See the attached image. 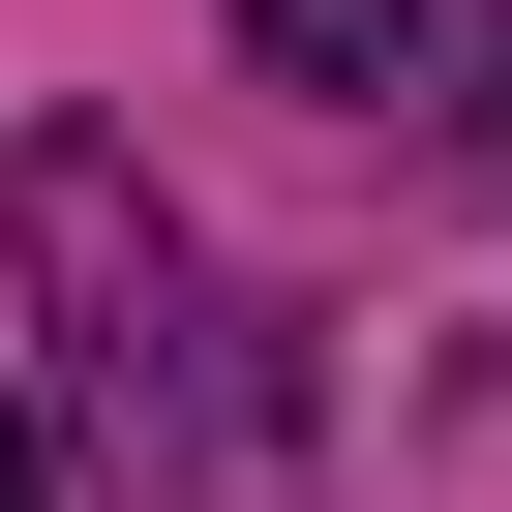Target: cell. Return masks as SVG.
<instances>
[{"mask_svg":"<svg viewBox=\"0 0 512 512\" xmlns=\"http://www.w3.org/2000/svg\"><path fill=\"white\" fill-rule=\"evenodd\" d=\"M241 31H272L302 91H422V0H241Z\"/></svg>","mask_w":512,"mask_h":512,"instance_id":"cell-1","label":"cell"},{"mask_svg":"<svg viewBox=\"0 0 512 512\" xmlns=\"http://www.w3.org/2000/svg\"><path fill=\"white\" fill-rule=\"evenodd\" d=\"M0 512H61V452H31V392H0Z\"/></svg>","mask_w":512,"mask_h":512,"instance_id":"cell-2","label":"cell"}]
</instances>
